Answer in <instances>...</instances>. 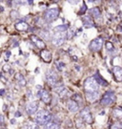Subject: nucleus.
Instances as JSON below:
<instances>
[{
	"instance_id": "obj_1",
	"label": "nucleus",
	"mask_w": 122,
	"mask_h": 129,
	"mask_svg": "<svg viewBox=\"0 0 122 129\" xmlns=\"http://www.w3.org/2000/svg\"><path fill=\"white\" fill-rule=\"evenodd\" d=\"M99 89V83L95 78V77H90L86 78L84 81V90L85 93H95L98 92Z\"/></svg>"
},
{
	"instance_id": "obj_2",
	"label": "nucleus",
	"mask_w": 122,
	"mask_h": 129,
	"mask_svg": "<svg viewBox=\"0 0 122 129\" xmlns=\"http://www.w3.org/2000/svg\"><path fill=\"white\" fill-rule=\"evenodd\" d=\"M52 120V114L46 110H39L35 114V121L38 125H45Z\"/></svg>"
},
{
	"instance_id": "obj_3",
	"label": "nucleus",
	"mask_w": 122,
	"mask_h": 129,
	"mask_svg": "<svg viewBox=\"0 0 122 129\" xmlns=\"http://www.w3.org/2000/svg\"><path fill=\"white\" fill-rule=\"evenodd\" d=\"M58 15H59V10L57 8H51V9H48L44 13L43 17H44L46 22L52 23L53 21L57 19Z\"/></svg>"
},
{
	"instance_id": "obj_4",
	"label": "nucleus",
	"mask_w": 122,
	"mask_h": 129,
	"mask_svg": "<svg viewBox=\"0 0 122 129\" xmlns=\"http://www.w3.org/2000/svg\"><path fill=\"white\" fill-rule=\"evenodd\" d=\"M66 39V33L62 32H54V36L52 37V43L55 47H58L63 45Z\"/></svg>"
},
{
	"instance_id": "obj_5",
	"label": "nucleus",
	"mask_w": 122,
	"mask_h": 129,
	"mask_svg": "<svg viewBox=\"0 0 122 129\" xmlns=\"http://www.w3.org/2000/svg\"><path fill=\"white\" fill-rule=\"evenodd\" d=\"M115 101V95L113 91H107L104 95L102 96L100 100V104L101 106H109L111 105L113 102Z\"/></svg>"
},
{
	"instance_id": "obj_6",
	"label": "nucleus",
	"mask_w": 122,
	"mask_h": 129,
	"mask_svg": "<svg viewBox=\"0 0 122 129\" xmlns=\"http://www.w3.org/2000/svg\"><path fill=\"white\" fill-rule=\"evenodd\" d=\"M103 42L104 39L102 37H96L95 39H93L89 44V49L93 52H98L103 46Z\"/></svg>"
},
{
	"instance_id": "obj_7",
	"label": "nucleus",
	"mask_w": 122,
	"mask_h": 129,
	"mask_svg": "<svg viewBox=\"0 0 122 129\" xmlns=\"http://www.w3.org/2000/svg\"><path fill=\"white\" fill-rule=\"evenodd\" d=\"M79 118H81L83 121L86 122V123H93V117H92L91 111L88 107H85L80 111Z\"/></svg>"
},
{
	"instance_id": "obj_8",
	"label": "nucleus",
	"mask_w": 122,
	"mask_h": 129,
	"mask_svg": "<svg viewBox=\"0 0 122 129\" xmlns=\"http://www.w3.org/2000/svg\"><path fill=\"white\" fill-rule=\"evenodd\" d=\"M46 80L50 86H55L57 82V75L53 70H49L46 73Z\"/></svg>"
},
{
	"instance_id": "obj_9",
	"label": "nucleus",
	"mask_w": 122,
	"mask_h": 129,
	"mask_svg": "<svg viewBox=\"0 0 122 129\" xmlns=\"http://www.w3.org/2000/svg\"><path fill=\"white\" fill-rule=\"evenodd\" d=\"M30 39H31V41L34 44V46H36L38 49L43 50V49H45L46 48L45 42L43 41L40 37H36V36H33V35H32V36L30 37Z\"/></svg>"
},
{
	"instance_id": "obj_10",
	"label": "nucleus",
	"mask_w": 122,
	"mask_h": 129,
	"mask_svg": "<svg viewBox=\"0 0 122 129\" xmlns=\"http://www.w3.org/2000/svg\"><path fill=\"white\" fill-rule=\"evenodd\" d=\"M37 109H38V103L36 102H29L26 106V112L29 115H33L37 112Z\"/></svg>"
},
{
	"instance_id": "obj_11",
	"label": "nucleus",
	"mask_w": 122,
	"mask_h": 129,
	"mask_svg": "<svg viewBox=\"0 0 122 129\" xmlns=\"http://www.w3.org/2000/svg\"><path fill=\"white\" fill-rule=\"evenodd\" d=\"M38 96H39V98H40L41 101L44 102V103H46V104H49V103L51 102L50 94H49V92H48V91H46V90H44V89L39 91V93H38Z\"/></svg>"
},
{
	"instance_id": "obj_12",
	"label": "nucleus",
	"mask_w": 122,
	"mask_h": 129,
	"mask_svg": "<svg viewBox=\"0 0 122 129\" xmlns=\"http://www.w3.org/2000/svg\"><path fill=\"white\" fill-rule=\"evenodd\" d=\"M112 72H113V77H114L116 81H118V82L122 81V68L121 67H119V66H114L113 68V70H112Z\"/></svg>"
},
{
	"instance_id": "obj_13",
	"label": "nucleus",
	"mask_w": 122,
	"mask_h": 129,
	"mask_svg": "<svg viewBox=\"0 0 122 129\" xmlns=\"http://www.w3.org/2000/svg\"><path fill=\"white\" fill-rule=\"evenodd\" d=\"M67 108H68V110L70 112L74 113V112L78 111V109H79V104L76 102H74L73 100H69L67 102Z\"/></svg>"
},
{
	"instance_id": "obj_14",
	"label": "nucleus",
	"mask_w": 122,
	"mask_h": 129,
	"mask_svg": "<svg viewBox=\"0 0 122 129\" xmlns=\"http://www.w3.org/2000/svg\"><path fill=\"white\" fill-rule=\"evenodd\" d=\"M82 22H83L84 27L87 28V29H89V28H92L95 26L94 20H93V18H92L91 15H85V16H83V17H82Z\"/></svg>"
},
{
	"instance_id": "obj_15",
	"label": "nucleus",
	"mask_w": 122,
	"mask_h": 129,
	"mask_svg": "<svg viewBox=\"0 0 122 129\" xmlns=\"http://www.w3.org/2000/svg\"><path fill=\"white\" fill-rule=\"evenodd\" d=\"M14 27L19 32H25L29 29V25L25 21H18V22L14 24Z\"/></svg>"
},
{
	"instance_id": "obj_16",
	"label": "nucleus",
	"mask_w": 122,
	"mask_h": 129,
	"mask_svg": "<svg viewBox=\"0 0 122 129\" xmlns=\"http://www.w3.org/2000/svg\"><path fill=\"white\" fill-rule=\"evenodd\" d=\"M40 56L41 58L44 60L45 62H47V63H49V62L52 61V53L50 51H47L45 49H43L40 52Z\"/></svg>"
},
{
	"instance_id": "obj_17",
	"label": "nucleus",
	"mask_w": 122,
	"mask_h": 129,
	"mask_svg": "<svg viewBox=\"0 0 122 129\" xmlns=\"http://www.w3.org/2000/svg\"><path fill=\"white\" fill-rule=\"evenodd\" d=\"M89 12H90V15L94 16L95 19L101 17V11H100V9L98 7H94V8H92Z\"/></svg>"
},
{
	"instance_id": "obj_18",
	"label": "nucleus",
	"mask_w": 122,
	"mask_h": 129,
	"mask_svg": "<svg viewBox=\"0 0 122 129\" xmlns=\"http://www.w3.org/2000/svg\"><path fill=\"white\" fill-rule=\"evenodd\" d=\"M86 94V99L88 102H95L97 99H98V96H99V93L98 92H95V93H85Z\"/></svg>"
},
{
	"instance_id": "obj_19",
	"label": "nucleus",
	"mask_w": 122,
	"mask_h": 129,
	"mask_svg": "<svg viewBox=\"0 0 122 129\" xmlns=\"http://www.w3.org/2000/svg\"><path fill=\"white\" fill-rule=\"evenodd\" d=\"M112 114H113V116L115 119L122 120V108L121 107H115V108H113Z\"/></svg>"
},
{
	"instance_id": "obj_20",
	"label": "nucleus",
	"mask_w": 122,
	"mask_h": 129,
	"mask_svg": "<svg viewBox=\"0 0 122 129\" xmlns=\"http://www.w3.org/2000/svg\"><path fill=\"white\" fill-rule=\"evenodd\" d=\"M15 79L17 80V82L21 85V86H25V84H26V80H25V78L23 77L22 74H16L15 75Z\"/></svg>"
},
{
	"instance_id": "obj_21",
	"label": "nucleus",
	"mask_w": 122,
	"mask_h": 129,
	"mask_svg": "<svg viewBox=\"0 0 122 129\" xmlns=\"http://www.w3.org/2000/svg\"><path fill=\"white\" fill-rule=\"evenodd\" d=\"M95 78L97 80V82L99 83V84H101V85H104V86H107V85H108V82H107L105 79H103V78L100 77L99 74H98V72L96 73V75H95Z\"/></svg>"
},
{
	"instance_id": "obj_22",
	"label": "nucleus",
	"mask_w": 122,
	"mask_h": 129,
	"mask_svg": "<svg viewBox=\"0 0 122 129\" xmlns=\"http://www.w3.org/2000/svg\"><path fill=\"white\" fill-rule=\"evenodd\" d=\"M44 129H59V125L54 122H48L44 126Z\"/></svg>"
},
{
	"instance_id": "obj_23",
	"label": "nucleus",
	"mask_w": 122,
	"mask_h": 129,
	"mask_svg": "<svg viewBox=\"0 0 122 129\" xmlns=\"http://www.w3.org/2000/svg\"><path fill=\"white\" fill-rule=\"evenodd\" d=\"M56 94H58L61 98L64 97V96L67 94V89L65 87H63V86H61V87H59L56 89Z\"/></svg>"
},
{
	"instance_id": "obj_24",
	"label": "nucleus",
	"mask_w": 122,
	"mask_h": 129,
	"mask_svg": "<svg viewBox=\"0 0 122 129\" xmlns=\"http://www.w3.org/2000/svg\"><path fill=\"white\" fill-rule=\"evenodd\" d=\"M74 34H75V31H74V29H73V28L68 29V30H67V32H66V38L71 39V38H72V37L74 36Z\"/></svg>"
},
{
	"instance_id": "obj_25",
	"label": "nucleus",
	"mask_w": 122,
	"mask_h": 129,
	"mask_svg": "<svg viewBox=\"0 0 122 129\" xmlns=\"http://www.w3.org/2000/svg\"><path fill=\"white\" fill-rule=\"evenodd\" d=\"M68 30V27L66 25H59L57 27L54 28V32H62V33H66Z\"/></svg>"
},
{
	"instance_id": "obj_26",
	"label": "nucleus",
	"mask_w": 122,
	"mask_h": 129,
	"mask_svg": "<svg viewBox=\"0 0 122 129\" xmlns=\"http://www.w3.org/2000/svg\"><path fill=\"white\" fill-rule=\"evenodd\" d=\"M26 126H27L28 129H38V124L36 123V121L30 120V121H28V123Z\"/></svg>"
},
{
	"instance_id": "obj_27",
	"label": "nucleus",
	"mask_w": 122,
	"mask_h": 129,
	"mask_svg": "<svg viewBox=\"0 0 122 129\" xmlns=\"http://www.w3.org/2000/svg\"><path fill=\"white\" fill-rule=\"evenodd\" d=\"M40 36L42 37V38H44L46 40H50L52 39V36H51V34L48 31H42L40 33Z\"/></svg>"
},
{
	"instance_id": "obj_28",
	"label": "nucleus",
	"mask_w": 122,
	"mask_h": 129,
	"mask_svg": "<svg viewBox=\"0 0 122 129\" xmlns=\"http://www.w3.org/2000/svg\"><path fill=\"white\" fill-rule=\"evenodd\" d=\"M55 66H56V68L58 71H63V69L65 68V63H64L63 61H56L55 62Z\"/></svg>"
},
{
	"instance_id": "obj_29",
	"label": "nucleus",
	"mask_w": 122,
	"mask_h": 129,
	"mask_svg": "<svg viewBox=\"0 0 122 129\" xmlns=\"http://www.w3.org/2000/svg\"><path fill=\"white\" fill-rule=\"evenodd\" d=\"M72 100H73L74 102H76L77 103H78L79 102H82V98H81V96H80L79 94H74V95H72Z\"/></svg>"
},
{
	"instance_id": "obj_30",
	"label": "nucleus",
	"mask_w": 122,
	"mask_h": 129,
	"mask_svg": "<svg viewBox=\"0 0 122 129\" xmlns=\"http://www.w3.org/2000/svg\"><path fill=\"white\" fill-rule=\"evenodd\" d=\"M20 16V14H18L17 11H12L11 12V18L12 19H18Z\"/></svg>"
},
{
	"instance_id": "obj_31",
	"label": "nucleus",
	"mask_w": 122,
	"mask_h": 129,
	"mask_svg": "<svg viewBox=\"0 0 122 129\" xmlns=\"http://www.w3.org/2000/svg\"><path fill=\"white\" fill-rule=\"evenodd\" d=\"M105 48H106V50L109 52L113 51V49H114L113 43H111V42H106V43H105Z\"/></svg>"
},
{
	"instance_id": "obj_32",
	"label": "nucleus",
	"mask_w": 122,
	"mask_h": 129,
	"mask_svg": "<svg viewBox=\"0 0 122 129\" xmlns=\"http://www.w3.org/2000/svg\"><path fill=\"white\" fill-rule=\"evenodd\" d=\"M110 129H122V123L121 122H115L111 126Z\"/></svg>"
},
{
	"instance_id": "obj_33",
	"label": "nucleus",
	"mask_w": 122,
	"mask_h": 129,
	"mask_svg": "<svg viewBox=\"0 0 122 129\" xmlns=\"http://www.w3.org/2000/svg\"><path fill=\"white\" fill-rule=\"evenodd\" d=\"M82 125H83V120H82L81 118H78L76 120V127L77 128H80V127H82Z\"/></svg>"
},
{
	"instance_id": "obj_34",
	"label": "nucleus",
	"mask_w": 122,
	"mask_h": 129,
	"mask_svg": "<svg viewBox=\"0 0 122 129\" xmlns=\"http://www.w3.org/2000/svg\"><path fill=\"white\" fill-rule=\"evenodd\" d=\"M15 3L17 5H20V6H24L28 3L27 0H15Z\"/></svg>"
},
{
	"instance_id": "obj_35",
	"label": "nucleus",
	"mask_w": 122,
	"mask_h": 129,
	"mask_svg": "<svg viewBox=\"0 0 122 129\" xmlns=\"http://www.w3.org/2000/svg\"><path fill=\"white\" fill-rule=\"evenodd\" d=\"M3 71L4 72H10V73H12V71H11V67H10L9 64H5L4 66H3Z\"/></svg>"
},
{
	"instance_id": "obj_36",
	"label": "nucleus",
	"mask_w": 122,
	"mask_h": 129,
	"mask_svg": "<svg viewBox=\"0 0 122 129\" xmlns=\"http://www.w3.org/2000/svg\"><path fill=\"white\" fill-rule=\"evenodd\" d=\"M67 1H68L70 4H72V5H76L80 2V0H67Z\"/></svg>"
},
{
	"instance_id": "obj_37",
	"label": "nucleus",
	"mask_w": 122,
	"mask_h": 129,
	"mask_svg": "<svg viewBox=\"0 0 122 129\" xmlns=\"http://www.w3.org/2000/svg\"><path fill=\"white\" fill-rule=\"evenodd\" d=\"M86 11H87V7H86V5H85V4H83V6H82V9H81V11L79 12V14H84V13H85V12H86Z\"/></svg>"
},
{
	"instance_id": "obj_38",
	"label": "nucleus",
	"mask_w": 122,
	"mask_h": 129,
	"mask_svg": "<svg viewBox=\"0 0 122 129\" xmlns=\"http://www.w3.org/2000/svg\"><path fill=\"white\" fill-rule=\"evenodd\" d=\"M4 120H5V119H4V116L0 115V124L4 122Z\"/></svg>"
},
{
	"instance_id": "obj_39",
	"label": "nucleus",
	"mask_w": 122,
	"mask_h": 129,
	"mask_svg": "<svg viewBox=\"0 0 122 129\" xmlns=\"http://www.w3.org/2000/svg\"><path fill=\"white\" fill-rule=\"evenodd\" d=\"M117 31H118V32L122 33V24H119V25L117 26Z\"/></svg>"
},
{
	"instance_id": "obj_40",
	"label": "nucleus",
	"mask_w": 122,
	"mask_h": 129,
	"mask_svg": "<svg viewBox=\"0 0 122 129\" xmlns=\"http://www.w3.org/2000/svg\"><path fill=\"white\" fill-rule=\"evenodd\" d=\"M15 118H18V117H21V113H20V112H15Z\"/></svg>"
},
{
	"instance_id": "obj_41",
	"label": "nucleus",
	"mask_w": 122,
	"mask_h": 129,
	"mask_svg": "<svg viewBox=\"0 0 122 129\" xmlns=\"http://www.w3.org/2000/svg\"><path fill=\"white\" fill-rule=\"evenodd\" d=\"M5 95V89H0V96Z\"/></svg>"
},
{
	"instance_id": "obj_42",
	"label": "nucleus",
	"mask_w": 122,
	"mask_h": 129,
	"mask_svg": "<svg viewBox=\"0 0 122 129\" xmlns=\"http://www.w3.org/2000/svg\"><path fill=\"white\" fill-rule=\"evenodd\" d=\"M9 55H10V52H7V53H6V56H7V57H6V59H8Z\"/></svg>"
},
{
	"instance_id": "obj_43",
	"label": "nucleus",
	"mask_w": 122,
	"mask_h": 129,
	"mask_svg": "<svg viewBox=\"0 0 122 129\" xmlns=\"http://www.w3.org/2000/svg\"><path fill=\"white\" fill-rule=\"evenodd\" d=\"M75 68H76V71H80V70H81L80 69V67H79V66H77V65L75 66Z\"/></svg>"
},
{
	"instance_id": "obj_44",
	"label": "nucleus",
	"mask_w": 122,
	"mask_h": 129,
	"mask_svg": "<svg viewBox=\"0 0 122 129\" xmlns=\"http://www.w3.org/2000/svg\"><path fill=\"white\" fill-rule=\"evenodd\" d=\"M27 1L29 4H32V0H27Z\"/></svg>"
},
{
	"instance_id": "obj_45",
	"label": "nucleus",
	"mask_w": 122,
	"mask_h": 129,
	"mask_svg": "<svg viewBox=\"0 0 122 129\" xmlns=\"http://www.w3.org/2000/svg\"><path fill=\"white\" fill-rule=\"evenodd\" d=\"M11 123H13V124H14V123H15V120H11Z\"/></svg>"
},
{
	"instance_id": "obj_46",
	"label": "nucleus",
	"mask_w": 122,
	"mask_h": 129,
	"mask_svg": "<svg viewBox=\"0 0 122 129\" xmlns=\"http://www.w3.org/2000/svg\"><path fill=\"white\" fill-rule=\"evenodd\" d=\"M3 1H4V0H0V2H3Z\"/></svg>"
}]
</instances>
